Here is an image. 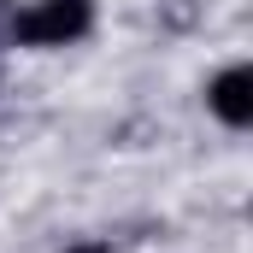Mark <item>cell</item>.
Segmentation results:
<instances>
[{
    "mask_svg": "<svg viewBox=\"0 0 253 253\" xmlns=\"http://www.w3.org/2000/svg\"><path fill=\"white\" fill-rule=\"evenodd\" d=\"M206 106H212V118H218V124L248 129V124H253V71H248V65L218 71V77H212V88H206Z\"/></svg>",
    "mask_w": 253,
    "mask_h": 253,
    "instance_id": "7a4b0ae2",
    "label": "cell"
},
{
    "mask_svg": "<svg viewBox=\"0 0 253 253\" xmlns=\"http://www.w3.org/2000/svg\"><path fill=\"white\" fill-rule=\"evenodd\" d=\"M94 30V0H30L6 18V36L18 47H71Z\"/></svg>",
    "mask_w": 253,
    "mask_h": 253,
    "instance_id": "6da1fadb",
    "label": "cell"
},
{
    "mask_svg": "<svg viewBox=\"0 0 253 253\" xmlns=\"http://www.w3.org/2000/svg\"><path fill=\"white\" fill-rule=\"evenodd\" d=\"M65 253H106L100 242H77V248H65Z\"/></svg>",
    "mask_w": 253,
    "mask_h": 253,
    "instance_id": "3957f363",
    "label": "cell"
}]
</instances>
